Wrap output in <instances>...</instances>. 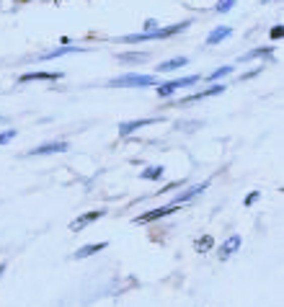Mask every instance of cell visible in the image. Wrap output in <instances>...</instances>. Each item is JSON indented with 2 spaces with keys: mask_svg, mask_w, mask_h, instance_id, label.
<instances>
[{
  "mask_svg": "<svg viewBox=\"0 0 284 307\" xmlns=\"http://www.w3.org/2000/svg\"><path fill=\"white\" fill-rule=\"evenodd\" d=\"M150 124H155V119H137V121H124V124H119V135H122V137H127V135H132L135 129H140V127H150Z\"/></svg>",
  "mask_w": 284,
  "mask_h": 307,
  "instance_id": "7",
  "label": "cell"
},
{
  "mask_svg": "<svg viewBox=\"0 0 284 307\" xmlns=\"http://www.w3.org/2000/svg\"><path fill=\"white\" fill-rule=\"evenodd\" d=\"M16 135H18L16 129H6V132H0V145H6V142H11V140H13Z\"/></svg>",
  "mask_w": 284,
  "mask_h": 307,
  "instance_id": "21",
  "label": "cell"
},
{
  "mask_svg": "<svg viewBox=\"0 0 284 307\" xmlns=\"http://www.w3.org/2000/svg\"><path fill=\"white\" fill-rule=\"evenodd\" d=\"M179 209V204H165V207H160V209H152V212H145V214H140L135 222L137 225H145V222H152V219H160V217H165V214H173Z\"/></svg>",
  "mask_w": 284,
  "mask_h": 307,
  "instance_id": "4",
  "label": "cell"
},
{
  "mask_svg": "<svg viewBox=\"0 0 284 307\" xmlns=\"http://www.w3.org/2000/svg\"><path fill=\"white\" fill-rule=\"evenodd\" d=\"M147 54L145 52H127V54H119V62H145Z\"/></svg>",
  "mask_w": 284,
  "mask_h": 307,
  "instance_id": "17",
  "label": "cell"
},
{
  "mask_svg": "<svg viewBox=\"0 0 284 307\" xmlns=\"http://www.w3.org/2000/svg\"><path fill=\"white\" fill-rule=\"evenodd\" d=\"M256 199H258V191H251V194L246 196V207H251V204H253Z\"/></svg>",
  "mask_w": 284,
  "mask_h": 307,
  "instance_id": "23",
  "label": "cell"
},
{
  "mask_svg": "<svg viewBox=\"0 0 284 307\" xmlns=\"http://www.w3.org/2000/svg\"><path fill=\"white\" fill-rule=\"evenodd\" d=\"M186 65V57H176V59H168V62H163L160 68H158V73H171V70H179V68H184Z\"/></svg>",
  "mask_w": 284,
  "mask_h": 307,
  "instance_id": "14",
  "label": "cell"
},
{
  "mask_svg": "<svg viewBox=\"0 0 284 307\" xmlns=\"http://www.w3.org/2000/svg\"><path fill=\"white\" fill-rule=\"evenodd\" d=\"M106 214V209H96V212H85V214H80L78 219H73V225H70V230L73 232H80L83 227H88L91 222H96V219H101Z\"/></svg>",
  "mask_w": 284,
  "mask_h": 307,
  "instance_id": "3",
  "label": "cell"
},
{
  "mask_svg": "<svg viewBox=\"0 0 284 307\" xmlns=\"http://www.w3.org/2000/svg\"><path fill=\"white\" fill-rule=\"evenodd\" d=\"M3 271H6V263H0V276H3Z\"/></svg>",
  "mask_w": 284,
  "mask_h": 307,
  "instance_id": "26",
  "label": "cell"
},
{
  "mask_svg": "<svg viewBox=\"0 0 284 307\" xmlns=\"http://www.w3.org/2000/svg\"><path fill=\"white\" fill-rule=\"evenodd\" d=\"M62 75L60 73H26V75H21L18 83H31V80H60Z\"/></svg>",
  "mask_w": 284,
  "mask_h": 307,
  "instance_id": "10",
  "label": "cell"
},
{
  "mask_svg": "<svg viewBox=\"0 0 284 307\" xmlns=\"http://www.w3.org/2000/svg\"><path fill=\"white\" fill-rule=\"evenodd\" d=\"M160 175H163V168L160 165H150V168H145L140 173V178H145V181H158Z\"/></svg>",
  "mask_w": 284,
  "mask_h": 307,
  "instance_id": "15",
  "label": "cell"
},
{
  "mask_svg": "<svg viewBox=\"0 0 284 307\" xmlns=\"http://www.w3.org/2000/svg\"><path fill=\"white\" fill-rule=\"evenodd\" d=\"M173 85H176V91L179 88H186V85H196L199 83V75H189V78H179V80H171Z\"/></svg>",
  "mask_w": 284,
  "mask_h": 307,
  "instance_id": "18",
  "label": "cell"
},
{
  "mask_svg": "<svg viewBox=\"0 0 284 307\" xmlns=\"http://www.w3.org/2000/svg\"><path fill=\"white\" fill-rule=\"evenodd\" d=\"M155 83V75H137V73H129V75H119L111 80L114 88H145ZM158 85V83H155Z\"/></svg>",
  "mask_w": 284,
  "mask_h": 307,
  "instance_id": "2",
  "label": "cell"
},
{
  "mask_svg": "<svg viewBox=\"0 0 284 307\" xmlns=\"http://www.w3.org/2000/svg\"><path fill=\"white\" fill-rule=\"evenodd\" d=\"M158 29V21H145V31H155Z\"/></svg>",
  "mask_w": 284,
  "mask_h": 307,
  "instance_id": "25",
  "label": "cell"
},
{
  "mask_svg": "<svg viewBox=\"0 0 284 307\" xmlns=\"http://www.w3.org/2000/svg\"><path fill=\"white\" fill-rule=\"evenodd\" d=\"M274 52V47H264V49H251L248 54H243L240 57V62H246V59H253V57H269Z\"/></svg>",
  "mask_w": 284,
  "mask_h": 307,
  "instance_id": "16",
  "label": "cell"
},
{
  "mask_svg": "<svg viewBox=\"0 0 284 307\" xmlns=\"http://www.w3.org/2000/svg\"><path fill=\"white\" fill-rule=\"evenodd\" d=\"M184 29H189V21H186V24H176V26H168V29H155V31H145V34H137V36H124V41H127V44H135V41L168 39V36L179 34V31H184Z\"/></svg>",
  "mask_w": 284,
  "mask_h": 307,
  "instance_id": "1",
  "label": "cell"
},
{
  "mask_svg": "<svg viewBox=\"0 0 284 307\" xmlns=\"http://www.w3.org/2000/svg\"><path fill=\"white\" fill-rule=\"evenodd\" d=\"M240 243H243V240H240V235H230L225 243L217 248V253H220V258H230L233 253H238V248H240Z\"/></svg>",
  "mask_w": 284,
  "mask_h": 307,
  "instance_id": "6",
  "label": "cell"
},
{
  "mask_svg": "<svg viewBox=\"0 0 284 307\" xmlns=\"http://www.w3.org/2000/svg\"><path fill=\"white\" fill-rule=\"evenodd\" d=\"M230 34H233V29H230V26H220V29H214V31L207 36V44H220V41H222V39H228Z\"/></svg>",
  "mask_w": 284,
  "mask_h": 307,
  "instance_id": "11",
  "label": "cell"
},
{
  "mask_svg": "<svg viewBox=\"0 0 284 307\" xmlns=\"http://www.w3.org/2000/svg\"><path fill=\"white\" fill-rule=\"evenodd\" d=\"M212 243H214V240H212V235H204V237H199V240H196V251H199V253H207V251L212 248Z\"/></svg>",
  "mask_w": 284,
  "mask_h": 307,
  "instance_id": "19",
  "label": "cell"
},
{
  "mask_svg": "<svg viewBox=\"0 0 284 307\" xmlns=\"http://www.w3.org/2000/svg\"><path fill=\"white\" fill-rule=\"evenodd\" d=\"M222 91H225V85H212V88H207V91H202V93H194V96L184 98V101H181V106L194 103V101H202V98H209V96H217V93H222Z\"/></svg>",
  "mask_w": 284,
  "mask_h": 307,
  "instance_id": "8",
  "label": "cell"
},
{
  "mask_svg": "<svg viewBox=\"0 0 284 307\" xmlns=\"http://www.w3.org/2000/svg\"><path fill=\"white\" fill-rule=\"evenodd\" d=\"M233 6H235V0H222V3L217 6V13H228Z\"/></svg>",
  "mask_w": 284,
  "mask_h": 307,
  "instance_id": "22",
  "label": "cell"
},
{
  "mask_svg": "<svg viewBox=\"0 0 284 307\" xmlns=\"http://www.w3.org/2000/svg\"><path fill=\"white\" fill-rule=\"evenodd\" d=\"M207 189V183H196V186H191V189H186V191H181L176 199H173V204H181V202H189V199H194V196H199L202 191Z\"/></svg>",
  "mask_w": 284,
  "mask_h": 307,
  "instance_id": "9",
  "label": "cell"
},
{
  "mask_svg": "<svg viewBox=\"0 0 284 307\" xmlns=\"http://www.w3.org/2000/svg\"><path fill=\"white\" fill-rule=\"evenodd\" d=\"M70 52H80V47H73V44H68V47H60V49L44 52V54H41V59H54V57H62V54H70Z\"/></svg>",
  "mask_w": 284,
  "mask_h": 307,
  "instance_id": "13",
  "label": "cell"
},
{
  "mask_svg": "<svg viewBox=\"0 0 284 307\" xmlns=\"http://www.w3.org/2000/svg\"><path fill=\"white\" fill-rule=\"evenodd\" d=\"M106 248V243H93V245H83L80 251H75V256L73 258H88V256H93V253H98V251H103Z\"/></svg>",
  "mask_w": 284,
  "mask_h": 307,
  "instance_id": "12",
  "label": "cell"
},
{
  "mask_svg": "<svg viewBox=\"0 0 284 307\" xmlns=\"http://www.w3.org/2000/svg\"><path fill=\"white\" fill-rule=\"evenodd\" d=\"M68 142H47V145H41V147H34L29 155H52V152H68Z\"/></svg>",
  "mask_w": 284,
  "mask_h": 307,
  "instance_id": "5",
  "label": "cell"
},
{
  "mask_svg": "<svg viewBox=\"0 0 284 307\" xmlns=\"http://www.w3.org/2000/svg\"><path fill=\"white\" fill-rule=\"evenodd\" d=\"M230 73H233V68H230V65H225V68H220V70L209 73V75H207V80H217V78H225V75H230Z\"/></svg>",
  "mask_w": 284,
  "mask_h": 307,
  "instance_id": "20",
  "label": "cell"
},
{
  "mask_svg": "<svg viewBox=\"0 0 284 307\" xmlns=\"http://www.w3.org/2000/svg\"><path fill=\"white\" fill-rule=\"evenodd\" d=\"M281 36H284V29L281 26H274L271 29V39H281Z\"/></svg>",
  "mask_w": 284,
  "mask_h": 307,
  "instance_id": "24",
  "label": "cell"
}]
</instances>
